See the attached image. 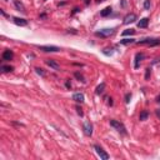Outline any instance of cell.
<instances>
[{"label": "cell", "mask_w": 160, "mask_h": 160, "mask_svg": "<svg viewBox=\"0 0 160 160\" xmlns=\"http://www.w3.org/2000/svg\"><path fill=\"white\" fill-rule=\"evenodd\" d=\"M40 50L45 51V53H56V51H60V48L54 47V45H41V47H38Z\"/></svg>", "instance_id": "cell-5"}, {"label": "cell", "mask_w": 160, "mask_h": 160, "mask_svg": "<svg viewBox=\"0 0 160 160\" xmlns=\"http://www.w3.org/2000/svg\"><path fill=\"white\" fill-rule=\"evenodd\" d=\"M83 130H84L85 135L91 136V135H93V124H91L90 121H85L83 124Z\"/></svg>", "instance_id": "cell-6"}, {"label": "cell", "mask_w": 160, "mask_h": 160, "mask_svg": "<svg viewBox=\"0 0 160 160\" xmlns=\"http://www.w3.org/2000/svg\"><path fill=\"white\" fill-rule=\"evenodd\" d=\"M149 24V19L148 18H143L140 21H138V28H146Z\"/></svg>", "instance_id": "cell-14"}, {"label": "cell", "mask_w": 160, "mask_h": 160, "mask_svg": "<svg viewBox=\"0 0 160 160\" xmlns=\"http://www.w3.org/2000/svg\"><path fill=\"white\" fill-rule=\"evenodd\" d=\"M135 43V39H123L120 40V44L121 45H130V44H134Z\"/></svg>", "instance_id": "cell-17"}, {"label": "cell", "mask_w": 160, "mask_h": 160, "mask_svg": "<svg viewBox=\"0 0 160 160\" xmlns=\"http://www.w3.org/2000/svg\"><path fill=\"white\" fill-rule=\"evenodd\" d=\"M136 20V15L134 13H129L124 16V19H123V24L125 25H128V24H131V23H134Z\"/></svg>", "instance_id": "cell-7"}, {"label": "cell", "mask_w": 160, "mask_h": 160, "mask_svg": "<svg viewBox=\"0 0 160 160\" xmlns=\"http://www.w3.org/2000/svg\"><path fill=\"white\" fill-rule=\"evenodd\" d=\"M104 89H105V83H101L98 88H96V94H101L103 91H104Z\"/></svg>", "instance_id": "cell-20"}, {"label": "cell", "mask_w": 160, "mask_h": 160, "mask_svg": "<svg viewBox=\"0 0 160 160\" xmlns=\"http://www.w3.org/2000/svg\"><path fill=\"white\" fill-rule=\"evenodd\" d=\"M144 8L148 10V9H150V0H145L144 1Z\"/></svg>", "instance_id": "cell-22"}, {"label": "cell", "mask_w": 160, "mask_h": 160, "mask_svg": "<svg viewBox=\"0 0 160 160\" xmlns=\"http://www.w3.org/2000/svg\"><path fill=\"white\" fill-rule=\"evenodd\" d=\"M76 110H78V114H79V115H80V116H83V115H84V114H83V111H81V108H79V106H76Z\"/></svg>", "instance_id": "cell-26"}, {"label": "cell", "mask_w": 160, "mask_h": 160, "mask_svg": "<svg viewBox=\"0 0 160 160\" xmlns=\"http://www.w3.org/2000/svg\"><path fill=\"white\" fill-rule=\"evenodd\" d=\"M110 125L113 128H115L120 134H123V135H127V128H125V125L121 123V121H119V120H115V119H111L110 120Z\"/></svg>", "instance_id": "cell-1"}, {"label": "cell", "mask_w": 160, "mask_h": 160, "mask_svg": "<svg viewBox=\"0 0 160 160\" xmlns=\"http://www.w3.org/2000/svg\"><path fill=\"white\" fill-rule=\"evenodd\" d=\"M150 74H151V69H150V68H148V69H146V73H145V79H149Z\"/></svg>", "instance_id": "cell-24"}, {"label": "cell", "mask_w": 160, "mask_h": 160, "mask_svg": "<svg viewBox=\"0 0 160 160\" xmlns=\"http://www.w3.org/2000/svg\"><path fill=\"white\" fill-rule=\"evenodd\" d=\"M156 100H158V101H160V96H158V99H156Z\"/></svg>", "instance_id": "cell-28"}, {"label": "cell", "mask_w": 160, "mask_h": 160, "mask_svg": "<svg viewBox=\"0 0 160 160\" xmlns=\"http://www.w3.org/2000/svg\"><path fill=\"white\" fill-rule=\"evenodd\" d=\"M13 21L19 26H26L28 25V20L21 19V18H13Z\"/></svg>", "instance_id": "cell-13"}, {"label": "cell", "mask_w": 160, "mask_h": 160, "mask_svg": "<svg viewBox=\"0 0 160 160\" xmlns=\"http://www.w3.org/2000/svg\"><path fill=\"white\" fill-rule=\"evenodd\" d=\"M134 33H135L134 29H127V30L123 31V35L124 36H127V35H134Z\"/></svg>", "instance_id": "cell-21"}, {"label": "cell", "mask_w": 160, "mask_h": 160, "mask_svg": "<svg viewBox=\"0 0 160 160\" xmlns=\"http://www.w3.org/2000/svg\"><path fill=\"white\" fill-rule=\"evenodd\" d=\"M130 99H131V94H127V95H125V103H129L130 101Z\"/></svg>", "instance_id": "cell-25"}, {"label": "cell", "mask_w": 160, "mask_h": 160, "mask_svg": "<svg viewBox=\"0 0 160 160\" xmlns=\"http://www.w3.org/2000/svg\"><path fill=\"white\" fill-rule=\"evenodd\" d=\"M14 5H15L16 10L21 11V13H26V9H25V7H24V4H23L20 0H14Z\"/></svg>", "instance_id": "cell-11"}, {"label": "cell", "mask_w": 160, "mask_h": 160, "mask_svg": "<svg viewBox=\"0 0 160 160\" xmlns=\"http://www.w3.org/2000/svg\"><path fill=\"white\" fill-rule=\"evenodd\" d=\"M75 78H78L80 81H85V80H84V76L81 75V74H79V73H75Z\"/></svg>", "instance_id": "cell-23"}, {"label": "cell", "mask_w": 160, "mask_h": 160, "mask_svg": "<svg viewBox=\"0 0 160 160\" xmlns=\"http://www.w3.org/2000/svg\"><path fill=\"white\" fill-rule=\"evenodd\" d=\"M111 7H106L104 10H101V13H100V15L101 16H108V15H110L111 14Z\"/></svg>", "instance_id": "cell-16"}, {"label": "cell", "mask_w": 160, "mask_h": 160, "mask_svg": "<svg viewBox=\"0 0 160 160\" xmlns=\"http://www.w3.org/2000/svg\"><path fill=\"white\" fill-rule=\"evenodd\" d=\"M73 100H75L76 103H83L85 100V96L83 93H75L73 95Z\"/></svg>", "instance_id": "cell-12"}, {"label": "cell", "mask_w": 160, "mask_h": 160, "mask_svg": "<svg viewBox=\"0 0 160 160\" xmlns=\"http://www.w3.org/2000/svg\"><path fill=\"white\" fill-rule=\"evenodd\" d=\"M94 149H95L96 154H98V155L100 156V159H103V160H108V159H109V154H108L104 149H103L100 145L95 144V145H94Z\"/></svg>", "instance_id": "cell-4"}, {"label": "cell", "mask_w": 160, "mask_h": 160, "mask_svg": "<svg viewBox=\"0 0 160 160\" xmlns=\"http://www.w3.org/2000/svg\"><path fill=\"white\" fill-rule=\"evenodd\" d=\"M0 70H1L3 73H10V71L14 70V68L10 66V65H1L0 66Z\"/></svg>", "instance_id": "cell-15"}, {"label": "cell", "mask_w": 160, "mask_h": 160, "mask_svg": "<svg viewBox=\"0 0 160 160\" xmlns=\"http://www.w3.org/2000/svg\"><path fill=\"white\" fill-rule=\"evenodd\" d=\"M114 33H115V28H104V29H100L98 31H95V35L100 36V38H109Z\"/></svg>", "instance_id": "cell-2"}, {"label": "cell", "mask_w": 160, "mask_h": 160, "mask_svg": "<svg viewBox=\"0 0 160 160\" xmlns=\"http://www.w3.org/2000/svg\"><path fill=\"white\" fill-rule=\"evenodd\" d=\"M45 63H47V65H48V66H50L51 69H54V70H56V71H59V70H60V65H59V64H58V63H56L55 60L48 59V60L45 61Z\"/></svg>", "instance_id": "cell-10"}, {"label": "cell", "mask_w": 160, "mask_h": 160, "mask_svg": "<svg viewBox=\"0 0 160 160\" xmlns=\"http://www.w3.org/2000/svg\"><path fill=\"white\" fill-rule=\"evenodd\" d=\"M1 58H3V60H5V61H9V60H11L14 58V53H13V50H10V49H7L3 53V55H1Z\"/></svg>", "instance_id": "cell-8"}, {"label": "cell", "mask_w": 160, "mask_h": 160, "mask_svg": "<svg viewBox=\"0 0 160 160\" xmlns=\"http://www.w3.org/2000/svg\"><path fill=\"white\" fill-rule=\"evenodd\" d=\"M148 118H149V111L144 110V111L140 113V115H139V119H140V120H146Z\"/></svg>", "instance_id": "cell-18"}, {"label": "cell", "mask_w": 160, "mask_h": 160, "mask_svg": "<svg viewBox=\"0 0 160 160\" xmlns=\"http://www.w3.org/2000/svg\"><path fill=\"white\" fill-rule=\"evenodd\" d=\"M145 58V54H143V53H138L135 55V63H134V68L135 69H138V68L140 66V63L141 60Z\"/></svg>", "instance_id": "cell-9"}, {"label": "cell", "mask_w": 160, "mask_h": 160, "mask_svg": "<svg viewBox=\"0 0 160 160\" xmlns=\"http://www.w3.org/2000/svg\"><path fill=\"white\" fill-rule=\"evenodd\" d=\"M156 115L160 118V111H159V110H156Z\"/></svg>", "instance_id": "cell-27"}, {"label": "cell", "mask_w": 160, "mask_h": 160, "mask_svg": "<svg viewBox=\"0 0 160 160\" xmlns=\"http://www.w3.org/2000/svg\"><path fill=\"white\" fill-rule=\"evenodd\" d=\"M35 71H36V74H39V75L41 76V78L47 76V73H45V71L41 69V68H35Z\"/></svg>", "instance_id": "cell-19"}, {"label": "cell", "mask_w": 160, "mask_h": 160, "mask_svg": "<svg viewBox=\"0 0 160 160\" xmlns=\"http://www.w3.org/2000/svg\"><path fill=\"white\" fill-rule=\"evenodd\" d=\"M136 44L139 45H150V47H155V45H159L160 44V39L158 38H145L143 40H139V41H136Z\"/></svg>", "instance_id": "cell-3"}]
</instances>
